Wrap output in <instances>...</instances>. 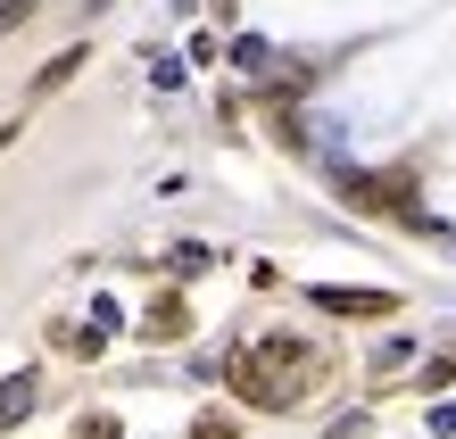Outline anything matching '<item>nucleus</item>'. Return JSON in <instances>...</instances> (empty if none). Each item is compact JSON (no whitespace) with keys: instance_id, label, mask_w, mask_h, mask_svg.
<instances>
[{"instance_id":"nucleus-1","label":"nucleus","mask_w":456,"mask_h":439,"mask_svg":"<svg viewBox=\"0 0 456 439\" xmlns=\"http://www.w3.org/2000/svg\"><path fill=\"white\" fill-rule=\"evenodd\" d=\"M307 381H315V348H307V340H290V332L257 340L249 356H232V390L249 398V406H299V398H307Z\"/></svg>"},{"instance_id":"nucleus-2","label":"nucleus","mask_w":456,"mask_h":439,"mask_svg":"<svg viewBox=\"0 0 456 439\" xmlns=\"http://www.w3.org/2000/svg\"><path fill=\"white\" fill-rule=\"evenodd\" d=\"M34 398H42V373L25 365V373H0V431H17L25 415H34Z\"/></svg>"},{"instance_id":"nucleus-3","label":"nucleus","mask_w":456,"mask_h":439,"mask_svg":"<svg viewBox=\"0 0 456 439\" xmlns=\"http://www.w3.org/2000/svg\"><path fill=\"white\" fill-rule=\"evenodd\" d=\"M315 307L324 315H390L398 290H315Z\"/></svg>"},{"instance_id":"nucleus-4","label":"nucleus","mask_w":456,"mask_h":439,"mask_svg":"<svg viewBox=\"0 0 456 439\" xmlns=\"http://www.w3.org/2000/svg\"><path fill=\"white\" fill-rule=\"evenodd\" d=\"M84 67H92V50L75 42V50H59V59H50V67L34 75V92H67V84H75V75H84Z\"/></svg>"},{"instance_id":"nucleus-5","label":"nucleus","mask_w":456,"mask_h":439,"mask_svg":"<svg viewBox=\"0 0 456 439\" xmlns=\"http://www.w3.org/2000/svg\"><path fill=\"white\" fill-rule=\"evenodd\" d=\"M150 332H183V298H158V307H150Z\"/></svg>"},{"instance_id":"nucleus-6","label":"nucleus","mask_w":456,"mask_h":439,"mask_svg":"<svg viewBox=\"0 0 456 439\" xmlns=\"http://www.w3.org/2000/svg\"><path fill=\"white\" fill-rule=\"evenodd\" d=\"M34 9H42V0H0V34H17V25L34 17Z\"/></svg>"},{"instance_id":"nucleus-7","label":"nucleus","mask_w":456,"mask_h":439,"mask_svg":"<svg viewBox=\"0 0 456 439\" xmlns=\"http://www.w3.org/2000/svg\"><path fill=\"white\" fill-rule=\"evenodd\" d=\"M432 431H440V439H456V406H432Z\"/></svg>"},{"instance_id":"nucleus-8","label":"nucleus","mask_w":456,"mask_h":439,"mask_svg":"<svg viewBox=\"0 0 456 439\" xmlns=\"http://www.w3.org/2000/svg\"><path fill=\"white\" fill-rule=\"evenodd\" d=\"M9 142H17V125H0V150H9Z\"/></svg>"}]
</instances>
